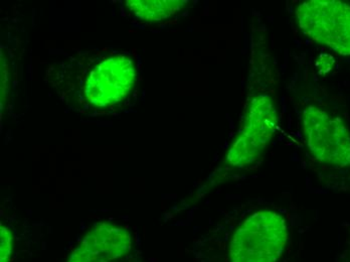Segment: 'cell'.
<instances>
[{"label": "cell", "instance_id": "obj_8", "mask_svg": "<svg viewBox=\"0 0 350 262\" xmlns=\"http://www.w3.org/2000/svg\"><path fill=\"white\" fill-rule=\"evenodd\" d=\"M0 240H1V246H0V262L10 261L12 257V248H14V236L12 232L8 227L1 225L0 228Z\"/></svg>", "mask_w": 350, "mask_h": 262}, {"label": "cell", "instance_id": "obj_1", "mask_svg": "<svg viewBox=\"0 0 350 262\" xmlns=\"http://www.w3.org/2000/svg\"><path fill=\"white\" fill-rule=\"evenodd\" d=\"M288 240L285 216L274 209H259L232 230L225 246L226 262H278Z\"/></svg>", "mask_w": 350, "mask_h": 262}, {"label": "cell", "instance_id": "obj_2", "mask_svg": "<svg viewBox=\"0 0 350 262\" xmlns=\"http://www.w3.org/2000/svg\"><path fill=\"white\" fill-rule=\"evenodd\" d=\"M80 70L75 94L88 110L115 109L129 97L136 83L133 60L125 55L95 57Z\"/></svg>", "mask_w": 350, "mask_h": 262}, {"label": "cell", "instance_id": "obj_6", "mask_svg": "<svg viewBox=\"0 0 350 262\" xmlns=\"http://www.w3.org/2000/svg\"><path fill=\"white\" fill-rule=\"evenodd\" d=\"M129 232L112 223H98L72 251L68 262H112L131 249Z\"/></svg>", "mask_w": 350, "mask_h": 262}, {"label": "cell", "instance_id": "obj_3", "mask_svg": "<svg viewBox=\"0 0 350 262\" xmlns=\"http://www.w3.org/2000/svg\"><path fill=\"white\" fill-rule=\"evenodd\" d=\"M309 155L319 174H350V131L340 117L309 104L301 114Z\"/></svg>", "mask_w": 350, "mask_h": 262}, {"label": "cell", "instance_id": "obj_5", "mask_svg": "<svg viewBox=\"0 0 350 262\" xmlns=\"http://www.w3.org/2000/svg\"><path fill=\"white\" fill-rule=\"evenodd\" d=\"M302 33L313 42L350 56V5L340 0H308L296 8Z\"/></svg>", "mask_w": 350, "mask_h": 262}, {"label": "cell", "instance_id": "obj_7", "mask_svg": "<svg viewBox=\"0 0 350 262\" xmlns=\"http://www.w3.org/2000/svg\"><path fill=\"white\" fill-rule=\"evenodd\" d=\"M189 3L185 0H129L126 1V6L137 18L160 21L178 14Z\"/></svg>", "mask_w": 350, "mask_h": 262}, {"label": "cell", "instance_id": "obj_4", "mask_svg": "<svg viewBox=\"0 0 350 262\" xmlns=\"http://www.w3.org/2000/svg\"><path fill=\"white\" fill-rule=\"evenodd\" d=\"M277 125L274 89H257L247 97L238 135L226 157L228 167L244 170L257 163L272 142Z\"/></svg>", "mask_w": 350, "mask_h": 262}]
</instances>
